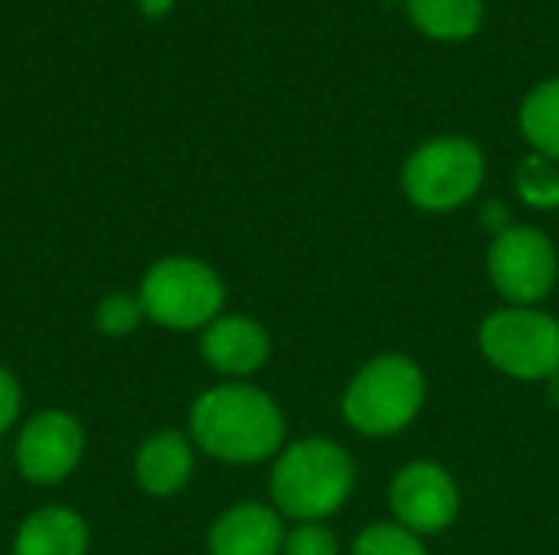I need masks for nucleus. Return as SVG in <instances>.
Segmentation results:
<instances>
[{
    "label": "nucleus",
    "instance_id": "obj_5",
    "mask_svg": "<svg viewBox=\"0 0 559 555\" xmlns=\"http://www.w3.org/2000/svg\"><path fill=\"white\" fill-rule=\"evenodd\" d=\"M485 177L481 150L465 137H436L423 144L403 170L409 200L423 209H455L475 196Z\"/></svg>",
    "mask_w": 559,
    "mask_h": 555
},
{
    "label": "nucleus",
    "instance_id": "obj_12",
    "mask_svg": "<svg viewBox=\"0 0 559 555\" xmlns=\"http://www.w3.org/2000/svg\"><path fill=\"white\" fill-rule=\"evenodd\" d=\"M193 474V445L187 435L167 429L151 435L134 458V478L151 497H170L187 487Z\"/></svg>",
    "mask_w": 559,
    "mask_h": 555
},
{
    "label": "nucleus",
    "instance_id": "obj_1",
    "mask_svg": "<svg viewBox=\"0 0 559 555\" xmlns=\"http://www.w3.org/2000/svg\"><path fill=\"white\" fill-rule=\"evenodd\" d=\"M190 435L210 458L252 464L278 451L285 422L278 406L255 386L229 383L203 393L190 409Z\"/></svg>",
    "mask_w": 559,
    "mask_h": 555
},
{
    "label": "nucleus",
    "instance_id": "obj_11",
    "mask_svg": "<svg viewBox=\"0 0 559 555\" xmlns=\"http://www.w3.org/2000/svg\"><path fill=\"white\" fill-rule=\"evenodd\" d=\"M282 546V520L262 504H239L210 530V555H278Z\"/></svg>",
    "mask_w": 559,
    "mask_h": 555
},
{
    "label": "nucleus",
    "instance_id": "obj_20",
    "mask_svg": "<svg viewBox=\"0 0 559 555\" xmlns=\"http://www.w3.org/2000/svg\"><path fill=\"white\" fill-rule=\"evenodd\" d=\"M20 409H23V393H20V383L10 370L0 366V435L20 419Z\"/></svg>",
    "mask_w": 559,
    "mask_h": 555
},
{
    "label": "nucleus",
    "instance_id": "obj_15",
    "mask_svg": "<svg viewBox=\"0 0 559 555\" xmlns=\"http://www.w3.org/2000/svg\"><path fill=\"white\" fill-rule=\"evenodd\" d=\"M524 137L537 147L540 157L559 160V79L537 85L521 108Z\"/></svg>",
    "mask_w": 559,
    "mask_h": 555
},
{
    "label": "nucleus",
    "instance_id": "obj_10",
    "mask_svg": "<svg viewBox=\"0 0 559 555\" xmlns=\"http://www.w3.org/2000/svg\"><path fill=\"white\" fill-rule=\"evenodd\" d=\"M203 360L223 376H249L269 357V334L242 314L216 317L200 337Z\"/></svg>",
    "mask_w": 559,
    "mask_h": 555
},
{
    "label": "nucleus",
    "instance_id": "obj_3",
    "mask_svg": "<svg viewBox=\"0 0 559 555\" xmlns=\"http://www.w3.org/2000/svg\"><path fill=\"white\" fill-rule=\"evenodd\" d=\"M144 317L167 330H193L206 327L219 317L226 291L219 275L187 255H170L154 262L138 288Z\"/></svg>",
    "mask_w": 559,
    "mask_h": 555
},
{
    "label": "nucleus",
    "instance_id": "obj_14",
    "mask_svg": "<svg viewBox=\"0 0 559 555\" xmlns=\"http://www.w3.org/2000/svg\"><path fill=\"white\" fill-rule=\"evenodd\" d=\"M409 20L432 39H468L481 26V0H406Z\"/></svg>",
    "mask_w": 559,
    "mask_h": 555
},
{
    "label": "nucleus",
    "instance_id": "obj_21",
    "mask_svg": "<svg viewBox=\"0 0 559 555\" xmlns=\"http://www.w3.org/2000/svg\"><path fill=\"white\" fill-rule=\"evenodd\" d=\"M170 7H174V0H141V10H144L147 16H164Z\"/></svg>",
    "mask_w": 559,
    "mask_h": 555
},
{
    "label": "nucleus",
    "instance_id": "obj_19",
    "mask_svg": "<svg viewBox=\"0 0 559 555\" xmlns=\"http://www.w3.org/2000/svg\"><path fill=\"white\" fill-rule=\"evenodd\" d=\"M282 555H337V543L324 527L305 523L295 533L285 536Z\"/></svg>",
    "mask_w": 559,
    "mask_h": 555
},
{
    "label": "nucleus",
    "instance_id": "obj_16",
    "mask_svg": "<svg viewBox=\"0 0 559 555\" xmlns=\"http://www.w3.org/2000/svg\"><path fill=\"white\" fill-rule=\"evenodd\" d=\"M141 321H147L141 298L128 294V291H115V294L102 298L95 307V327L105 337H128L141 327Z\"/></svg>",
    "mask_w": 559,
    "mask_h": 555
},
{
    "label": "nucleus",
    "instance_id": "obj_2",
    "mask_svg": "<svg viewBox=\"0 0 559 555\" xmlns=\"http://www.w3.org/2000/svg\"><path fill=\"white\" fill-rule=\"evenodd\" d=\"M354 487V464L347 451L324 438H308L275 461L272 471V497L282 514L295 520H321L331 517Z\"/></svg>",
    "mask_w": 559,
    "mask_h": 555
},
{
    "label": "nucleus",
    "instance_id": "obj_17",
    "mask_svg": "<svg viewBox=\"0 0 559 555\" xmlns=\"http://www.w3.org/2000/svg\"><path fill=\"white\" fill-rule=\"evenodd\" d=\"M354 555H426V550L416 540V533H409L406 527L377 523L367 533H360Z\"/></svg>",
    "mask_w": 559,
    "mask_h": 555
},
{
    "label": "nucleus",
    "instance_id": "obj_4",
    "mask_svg": "<svg viewBox=\"0 0 559 555\" xmlns=\"http://www.w3.org/2000/svg\"><path fill=\"white\" fill-rule=\"evenodd\" d=\"M423 406V373L406 357L367 363L344 393V415L364 435H393L406 429Z\"/></svg>",
    "mask_w": 559,
    "mask_h": 555
},
{
    "label": "nucleus",
    "instance_id": "obj_7",
    "mask_svg": "<svg viewBox=\"0 0 559 555\" xmlns=\"http://www.w3.org/2000/svg\"><path fill=\"white\" fill-rule=\"evenodd\" d=\"M488 268L504 298L518 304H534L547 298L557 281V252L540 229L514 226L498 232Z\"/></svg>",
    "mask_w": 559,
    "mask_h": 555
},
{
    "label": "nucleus",
    "instance_id": "obj_13",
    "mask_svg": "<svg viewBox=\"0 0 559 555\" xmlns=\"http://www.w3.org/2000/svg\"><path fill=\"white\" fill-rule=\"evenodd\" d=\"M88 553V523L69 507H43L29 514L16 536L13 555H85Z\"/></svg>",
    "mask_w": 559,
    "mask_h": 555
},
{
    "label": "nucleus",
    "instance_id": "obj_8",
    "mask_svg": "<svg viewBox=\"0 0 559 555\" xmlns=\"http://www.w3.org/2000/svg\"><path fill=\"white\" fill-rule=\"evenodd\" d=\"M85 451V432L75 415L62 409H49L33 415L20 438H16V468L29 484H62L82 461Z\"/></svg>",
    "mask_w": 559,
    "mask_h": 555
},
{
    "label": "nucleus",
    "instance_id": "obj_18",
    "mask_svg": "<svg viewBox=\"0 0 559 555\" xmlns=\"http://www.w3.org/2000/svg\"><path fill=\"white\" fill-rule=\"evenodd\" d=\"M521 196L534 206H557L559 203V173L547 157H531L518 173Z\"/></svg>",
    "mask_w": 559,
    "mask_h": 555
},
{
    "label": "nucleus",
    "instance_id": "obj_6",
    "mask_svg": "<svg viewBox=\"0 0 559 555\" xmlns=\"http://www.w3.org/2000/svg\"><path fill=\"white\" fill-rule=\"evenodd\" d=\"M488 360L518 379H547L559 373V324L540 311H498L481 327Z\"/></svg>",
    "mask_w": 559,
    "mask_h": 555
},
{
    "label": "nucleus",
    "instance_id": "obj_9",
    "mask_svg": "<svg viewBox=\"0 0 559 555\" xmlns=\"http://www.w3.org/2000/svg\"><path fill=\"white\" fill-rule=\"evenodd\" d=\"M390 504L400 527L409 533H439L459 514V491L439 464L416 461L396 474Z\"/></svg>",
    "mask_w": 559,
    "mask_h": 555
}]
</instances>
